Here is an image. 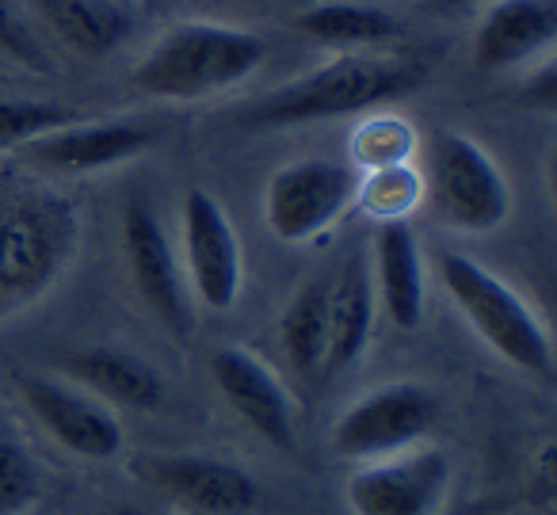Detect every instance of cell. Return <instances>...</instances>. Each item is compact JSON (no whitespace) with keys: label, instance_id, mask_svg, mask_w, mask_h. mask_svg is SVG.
<instances>
[{"label":"cell","instance_id":"1","mask_svg":"<svg viewBox=\"0 0 557 515\" xmlns=\"http://www.w3.org/2000/svg\"><path fill=\"white\" fill-rule=\"evenodd\" d=\"M85 241L77 203L27 169H0V321L42 302Z\"/></svg>","mask_w":557,"mask_h":515},{"label":"cell","instance_id":"2","mask_svg":"<svg viewBox=\"0 0 557 515\" xmlns=\"http://www.w3.org/2000/svg\"><path fill=\"white\" fill-rule=\"evenodd\" d=\"M424 85V65L397 54H336L333 62L318 65L306 77L271 88L268 96L240 111L248 126H306L329 123V119L363 115L382 103L417 93Z\"/></svg>","mask_w":557,"mask_h":515},{"label":"cell","instance_id":"3","mask_svg":"<svg viewBox=\"0 0 557 515\" xmlns=\"http://www.w3.org/2000/svg\"><path fill=\"white\" fill-rule=\"evenodd\" d=\"M263 58H268L263 35L214 20H187L169 27L141 54L131 85L153 100L191 103L237 88L260 70Z\"/></svg>","mask_w":557,"mask_h":515},{"label":"cell","instance_id":"4","mask_svg":"<svg viewBox=\"0 0 557 515\" xmlns=\"http://www.w3.org/2000/svg\"><path fill=\"white\" fill-rule=\"evenodd\" d=\"M440 279L470 329L516 370L546 378L554 370V340L534 309L488 268L462 253L440 256Z\"/></svg>","mask_w":557,"mask_h":515},{"label":"cell","instance_id":"5","mask_svg":"<svg viewBox=\"0 0 557 515\" xmlns=\"http://www.w3.org/2000/svg\"><path fill=\"white\" fill-rule=\"evenodd\" d=\"M424 192L435 218L462 233H493L511 214L504 172L478 142L458 131H440L428 142Z\"/></svg>","mask_w":557,"mask_h":515},{"label":"cell","instance_id":"6","mask_svg":"<svg viewBox=\"0 0 557 515\" xmlns=\"http://www.w3.org/2000/svg\"><path fill=\"white\" fill-rule=\"evenodd\" d=\"M356 169L333 157H306V161L283 164L263 195L268 230L283 245H306L341 222L344 210L356 203Z\"/></svg>","mask_w":557,"mask_h":515},{"label":"cell","instance_id":"7","mask_svg":"<svg viewBox=\"0 0 557 515\" xmlns=\"http://www.w3.org/2000/svg\"><path fill=\"white\" fill-rule=\"evenodd\" d=\"M440 420V397L420 382H386L341 413L333 451L341 458L379 462L417 446Z\"/></svg>","mask_w":557,"mask_h":515},{"label":"cell","instance_id":"8","mask_svg":"<svg viewBox=\"0 0 557 515\" xmlns=\"http://www.w3.org/2000/svg\"><path fill=\"white\" fill-rule=\"evenodd\" d=\"M450 492V458L440 446L367 462L348 477L351 515H440Z\"/></svg>","mask_w":557,"mask_h":515},{"label":"cell","instance_id":"9","mask_svg":"<svg viewBox=\"0 0 557 515\" xmlns=\"http://www.w3.org/2000/svg\"><path fill=\"white\" fill-rule=\"evenodd\" d=\"M12 382H16L27 413L70 454L88 462H103L123 451V424L108 408V401H100L96 393L81 390L73 382H62V378L35 375V370H24Z\"/></svg>","mask_w":557,"mask_h":515},{"label":"cell","instance_id":"10","mask_svg":"<svg viewBox=\"0 0 557 515\" xmlns=\"http://www.w3.org/2000/svg\"><path fill=\"white\" fill-rule=\"evenodd\" d=\"M184 260H187V286L202 309L237 306L245 260H240V241L233 230L222 203L202 187L184 195Z\"/></svg>","mask_w":557,"mask_h":515},{"label":"cell","instance_id":"11","mask_svg":"<svg viewBox=\"0 0 557 515\" xmlns=\"http://www.w3.org/2000/svg\"><path fill=\"white\" fill-rule=\"evenodd\" d=\"M123 248L126 263L138 294L146 298V306L161 317V324L169 332L187 336L191 332V298H187V279L176 263L164 225L157 218V210L146 199H131L123 210Z\"/></svg>","mask_w":557,"mask_h":515},{"label":"cell","instance_id":"12","mask_svg":"<svg viewBox=\"0 0 557 515\" xmlns=\"http://www.w3.org/2000/svg\"><path fill=\"white\" fill-rule=\"evenodd\" d=\"M210 375H214L222 397L230 401V408L256 436L268 439L278 451L295 446V408H290V397L275 370L260 355L225 344L210 355Z\"/></svg>","mask_w":557,"mask_h":515},{"label":"cell","instance_id":"13","mask_svg":"<svg viewBox=\"0 0 557 515\" xmlns=\"http://www.w3.org/2000/svg\"><path fill=\"white\" fill-rule=\"evenodd\" d=\"M153 131L131 119H111V123H70L62 131H50L42 138L16 149L27 169L39 172H100L146 154Z\"/></svg>","mask_w":557,"mask_h":515},{"label":"cell","instance_id":"14","mask_svg":"<svg viewBox=\"0 0 557 515\" xmlns=\"http://www.w3.org/2000/svg\"><path fill=\"white\" fill-rule=\"evenodd\" d=\"M138 474L149 477L157 489L176 496L180 504L207 515H240L252 512L260 489L233 462L202 458V454H164V458L138 462Z\"/></svg>","mask_w":557,"mask_h":515},{"label":"cell","instance_id":"15","mask_svg":"<svg viewBox=\"0 0 557 515\" xmlns=\"http://www.w3.org/2000/svg\"><path fill=\"white\" fill-rule=\"evenodd\" d=\"M557 39L554 0H496L473 35V62L481 70H511L546 54Z\"/></svg>","mask_w":557,"mask_h":515},{"label":"cell","instance_id":"16","mask_svg":"<svg viewBox=\"0 0 557 515\" xmlns=\"http://www.w3.org/2000/svg\"><path fill=\"white\" fill-rule=\"evenodd\" d=\"M374 298L397 329L412 332L424 321V256L409 222H379L371 248Z\"/></svg>","mask_w":557,"mask_h":515},{"label":"cell","instance_id":"17","mask_svg":"<svg viewBox=\"0 0 557 515\" xmlns=\"http://www.w3.org/2000/svg\"><path fill=\"white\" fill-rule=\"evenodd\" d=\"M27 9L50 39L81 58L115 54L138 27L131 0H27Z\"/></svg>","mask_w":557,"mask_h":515},{"label":"cell","instance_id":"18","mask_svg":"<svg viewBox=\"0 0 557 515\" xmlns=\"http://www.w3.org/2000/svg\"><path fill=\"white\" fill-rule=\"evenodd\" d=\"M374 314H379V298H374L371 256H348L341 275L329 286L325 375L348 370L351 363L363 359L367 344H371V336H374Z\"/></svg>","mask_w":557,"mask_h":515},{"label":"cell","instance_id":"19","mask_svg":"<svg viewBox=\"0 0 557 515\" xmlns=\"http://www.w3.org/2000/svg\"><path fill=\"white\" fill-rule=\"evenodd\" d=\"M65 375L81 382V390L96 393L100 401L126 408H157L164 397V382L146 359L123 347H85L65 359Z\"/></svg>","mask_w":557,"mask_h":515},{"label":"cell","instance_id":"20","mask_svg":"<svg viewBox=\"0 0 557 515\" xmlns=\"http://www.w3.org/2000/svg\"><path fill=\"white\" fill-rule=\"evenodd\" d=\"M295 27L310 42L341 54H371L401 35V20L367 0H321L295 20Z\"/></svg>","mask_w":557,"mask_h":515},{"label":"cell","instance_id":"21","mask_svg":"<svg viewBox=\"0 0 557 515\" xmlns=\"http://www.w3.org/2000/svg\"><path fill=\"white\" fill-rule=\"evenodd\" d=\"M329 286L333 279H310L290 298V306L278 317V344L290 367L302 378L325 375L329 355Z\"/></svg>","mask_w":557,"mask_h":515},{"label":"cell","instance_id":"22","mask_svg":"<svg viewBox=\"0 0 557 515\" xmlns=\"http://www.w3.org/2000/svg\"><path fill=\"white\" fill-rule=\"evenodd\" d=\"M0 58L42 77L58 73L54 42L32 16L27 0H0Z\"/></svg>","mask_w":557,"mask_h":515},{"label":"cell","instance_id":"23","mask_svg":"<svg viewBox=\"0 0 557 515\" xmlns=\"http://www.w3.org/2000/svg\"><path fill=\"white\" fill-rule=\"evenodd\" d=\"M420 195H424V176L412 164L371 169L356 187V203L379 222H409Z\"/></svg>","mask_w":557,"mask_h":515},{"label":"cell","instance_id":"24","mask_svg":"<svg viewBox=\"0 0 557 515\" xmlns=\"http://www.w3.org/2000/svg\"><path fill=\"white\" fill-rule=\"evenodd\" d=\"M412 154H417V131L401 115H371L351 134V157L367 172L412 164Z\"/></svg>","mask_w":557,"mask_h":515},{"label":"cell","instance_id":"25","mask_svg":"<svg viewBox=\"0 0 557 515\" xmlns=\"http://www.w3.org/2000/svg\"><path fill=\"white\" fill-rule=\"evenodd\" d=\"M42 492L35 458L0 420V515H27Z\"/></svg>","mask_w":557,"mask_h":515},{"label":"cell","instance_id":"26","mask_svg":"<svg viewBox=\"0 0 557 515\" xmlns=\"http://www.w3.org/2000/svg\"><path fill=\"white\" fill-rule=\"evenodd\" d=\"M77 123L70 108L47 100H0V149H20L50 131Z\"/></svg>","mask_w":557,"mask_h":515}]
</instances>
